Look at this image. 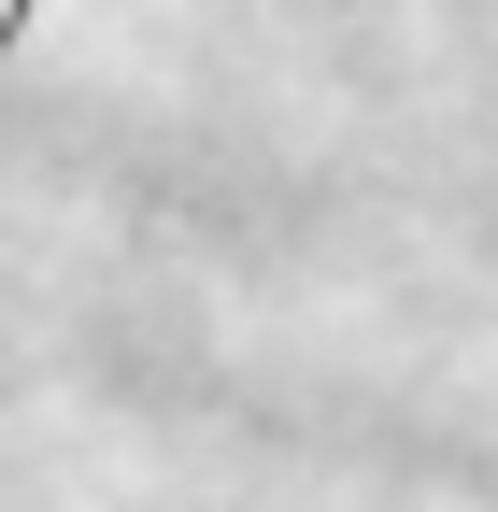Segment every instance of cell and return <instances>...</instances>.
<instances>
[{
  "label": "cell",
  "instance_id": "1",
  "mask_svg": "<svg viewBox=\"0 0 498 512\" xmlns=\"http://www.w3.org/2000/svg\"><path fill=\"white\" fill-rule=\"evenodd\" d=\"M29 15H43V0H0V72H15V43H29Z\"/></svg>",
  "mask_w": 498,
  "mask_h": 512
}]
</instances>
